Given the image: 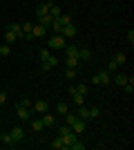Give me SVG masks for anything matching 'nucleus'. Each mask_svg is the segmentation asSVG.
I'll list each match as a JSON object with an SVG mask.
<instances>
[{"label":"nucleus","instance_id":"0eeeda50","mask_svg":"<svg viewBox=\"0 0 134 150\" xmlns=\"http://www.w3.org/2000/svg\"><path fill=\"white\" fill-rule=\"evenodd\" d=\"M32 110H36V112L45 114V112H49V103H47V101H36V103L32 105Z\"/></svg>","mask_w":134,"mask_h":150},{"label":"nucleus","instance_id":"a19ab883","mask_svg":"<svg viewBox=\"0 0 134 150\" xmlns=\"http://www.w3.org/2000/svg\"><path fill=\"white\" fill-rule=\"evenodd\" d=\"M128 43H130V45L134 43V31H132V29H130V34H128Z\"/></svg>","mask_w":134,"mask_h":150},{"label":"nucleus","instance_id":"4468645a","mask_svg":"<svg viewBox=\"0 0 134 150\" xmlns=\"http://www.w3.org/2000/svg\"><path fill=\"white\" fill-rule=\"evenodd\" d=\"M47 34V27L45 25H34V29H32V36L36 38V36H45Z\"/></svg>","mask_w":134,"mask_h":150},{"label":"nucleus","instance_id":"2eb2a0df","mask_svg":"<svg viewBox=\"0 0 134 150\" xmlns=\"http://www.w3.org/2000/svg\"><path fill=\"white\" fill-rule=\"evenodd\" d=\"M123 92H125V94H134V79H132V76L125 81V85H123Z\"/></svg>","mask_w":134,"mask_h":150},{"label":"nucleus","instance_id":"7ed1b4c3","mask_svg":"<svg viewBox=\"0 0 134 150\" xmlns=\"http://www.w3.org/2000/svg\"><path fill=\"white\" fill-rule=\"evenodd\" d=\"M60 36H63V38L76 36V25H74V23H67V25H63V29H60Z\"/></svg>","mask_w":134,"mask_h":150},{"label":"nucleus","instance_id":"f3484780","mask_svg":"<svg viewBox=\"0 0 134 150\" xmlns=\"http://www.w3.org/2000/svg\"><path fill=\"white\" fill-rule=\"evenodd\" d=\"M43 123H45V128H47V125H54V123H56V117L49 114V112H45L43 114Z\"/></svg>","mask_w":134,"mask_h":150},{"label":"nucleus","instance_id":"e433bc0d","mask_svg":"<svg viewBox=\"0 0 134 150\" xmlns=\"http://www.w3.org/2000/svg\"><path fill=\"white\" fill-rule=\"evenodd\" d=\"M58 20H60L63 25H67V23H72V16H67V13H60V16H58Z\"/></svg>","mask_w":134,"mask_h":150},{"label":"nucleus","instance_id":"bb28decb","mask_svg":"<svg viewBox=\"0 0 134 150\" xmlns=\"http://www.w3.org/2000/svg\"><path fill=\"white\" fill-rule=\"evenodd\" d=\"M32 128H34V130H36V132H40V130H43V128H45L43 119H36V121H32Z\"/></svg>","mask_w":134,"mask_h":150},{"label":"nucleus","instance_id":"9b49d317","mask_svg":"<svg viewBox=\"0 0 134 150\" xmlns=\"http://www.w3.org/2000/svg\"><path fill=\"white\" fill-rule=\"evenodd\" d=\"M49 0H45V2H38V7H36V16H45V13H49Z\"/></svg>","mask_w":134,"mask_h":150},{"label":"nucleus","instance_id":"20e7f679","mask_svg":"<svg viewBox=\"0 0 134 150\" xmlns=\"http://www.w3.org/2000/svg\"><path fill=\"white\" fill-rule=\"evenodd\" d=\"M56 65H58V58H56V56H49L47 61L40 63V69H43V72H49V69H54Z\"/></svg>","mask_w":134,"mask_h":150},{"label":"nucleus","instance_id":"79ce46f5","mask_svg":"<svg viewBox=\"0 0 134 150\" xmlns=\"http://www.w3.org/2000/svg\"><path fill=\"white\" fill-rule=\"evenodd\" d=\"M7 101V92H2V90H0V103H5Z\"/></svg>","mask_w":134,"mask_h":150},{"label":"nucleus","instance_id":"a211bd4d","mask_svg":"<svg viewBox=\"0 0 134 150\" xmlns=\"http://www.w3.org/2000/svg\"><path fill=\"white\" fill-rule=\"evenodd\" d=\"M89 58H92V52H89L87 47L78 50V61H89Z\"/></svg>","mask_w":134,"mask_h":150},{"label":"nucleus","instance_id":"72a5a7b5","mask_svg":"<svg viewBox=\"0 0 134 150\" xmlns=\"http://www.w3.org/2000/svg\"><path fill=\"white\" fill-rule=\"evenodd\" d=\"M65 112H69V105L60 101V103H58V114H65Z\"/></svg>","mask_w":134,"mask_h":150},{"label":"nucleus","instance_id":"6ab92c4d","mask_svg":"<svg viewBox=\"0 0 134 150\" xmlns=\"http://www.w3.org/2000/svg\"><path fill=\"white\" fill-rule=\"evenodd\" d=\"M128 79H130L128 74H116L114 83H116V85H119V88H123V85H125V81H128Z\"/></svg>","mask_w":134,"mask_h":150},{"label":"nucleus","instance_id":"f03ea898","mask_svg":"<svg viewBox=\"0 0 134 150\" xmlns=\"http://www.w3.org/2000/svg\"><path fill=\"white\" fill-rule=\"evenodd\" d=\"M49 50H65V45H67V40H65L60 34H56V36H51L49 38Z\"/></svg>","mask_w":134,"mask_h":150},{"label":"nucleus","instance_id":"412c9836","mask_svg":"<svg viewBox=\"0 0 134 150\" xmlns=\"http://www.w3.org/2000/svg\"><path fill=\"white\" fill-rule=\"evenodd\" d=\"M0 141H2L5 146H13V141H11V134H9V132H2V134H0Z\"/></svg>","mask_w":134,"mask_h":150},{"label":"nucleus","instance_id":"1a4fd4ad","mask_svg":"<svg viewBox=\"0 0 134 150\" xmlns=\"http://www.w3.org/2000/svg\"><path fill=\"white\" fill-rule=\"evenodd\" d=\"M20 27H22V38H25V40H32V29H34V23H22V25H20Z\"/></svg>","mask_w":134,"mask_h":150},{"label":"nucleus","instance_id":"ddd939ff","mask_svg":"<svg viewBox=\"0 0 134 150\" xmlns=\"http://www.w3.org/2000/svg\"><path fill=\"white\" fill-rule=\"evenodd\" d=\"M76 117L78 119H89V108H83V105H76Z\"/></svg>","mask_w":134,"mask_h":150},{"label":"nucleus","instance_id":"4be33fe9","mask_svg":"<svg viewBox=\"0 0 134 150\" xmlns=\"http://www.w3.org/2000/svg\"><path fill=\"white\" fill-rule=\"evenodd\" d=\"M38 18H40V25H45V27H49L51 23H54V18H51L49 13H45V16H38Z\"/></svg>","mask_w":134,"mask_h":150},{"label":"nucleus","instance_id":"f704fd0d","mask_svg":"<svg viewBox=\"0 0 134 150\" xmlns=\"http://www.w3.org/2000/svg\"><path fill=\"white\" fill-rule=\"evenodd\" d=\"M74 76H76V69H72V67H67V72H65V79H67V81H72V79H74Z\"/></svg>","mask_w":134,"mask_h":150},{"label":"nucleus","instance_id":"37998d69","mask_svg":"<svg viewBox=\"0 0 134 150\" xmlns=\"http://www.w3.org/2000/svg\"><path fill=\"white\" fill-rule=\"evenodd\" d=\"M38 2H45V0H38Z\"/></svg>","mask_w":134,"mask_h":150},{"label":"nucleus","instance_id":"cd10ccee","mask_svg":"<svg viewBox=\"0 0 134 150\" xmlns=\"http://www.w3.org/2000/svg\"><path fill=\"white\" fill-rule=\"evenodd\" d=\"M63 117H65V123H67V125H72L74 121H76V114H72V112H65Z\"/></svg>","mask_w":134,"mask_h":150},{"label":"nucleus","instance_id":"393cba45","mask_svg":"<svg viewBox=\"0 0 134 150\" xmlns=\"http://www.w3.org/2000/svg\"><path fill=\"white\" fill-rule=\"evenodd\" d=\"M67 67H72V69H76V65H78V56H67V63H65Z\"/></svg>","mask_w":134,"mask_h":150},{"label":"nucleus","instance_id":"2f4dec72","mask_svg":"<svg viewBox=\"0 0 134 150\" xmlns=\"http://www.w3.org/2000/svg\"><path fill=\"white\" fill-rule=\"evenodd\" d=\"M119 67H121V65H119L114 58H109V63H107V72H114V69H119Z\"/></svg>","mask_w":134,"mask_h":150},{"label":"nucleus","instance_id":"c9c22d12","mask_svg":"<svg viewBox=\"0 0 134 150\" xmlns=\"http://www.w3.org/2000/svg\"><path fill=\"white\" fill-rule=\"evenodd\" d=\"M69 150H85V144H81V141L76 139V141L72 144V148H69Z\"/></svg>","mask_w":134,"mask_h":150},{"label":"nucleus","instance_id":"4c0bfd02","mask_svg":"<svg viewBox=\"0 0 134 150\" xmlns=\"http://www.w3.org/2000/svg\"><path fill=\"white\" fill-rule=\"evenodd\" d=\"M98 114H101V110H98V108H89V119H96Z\"/></svg>","mask_w":134,"mask_h":150},{"label":"nucleus","instance_id":"f8f14e48","mask_svg":"<svg viewBox=\"0 0 134 150\" xmlns=\"http://www.w3.org/2000/svg\"><path fill=\"white\" fill-rule=\"evenodd\" d=\"M76 132H74V130H72V132H67V134H65V137H63V141H65V148H72V144H74V141H76Z\"/></svg>","mask_w":134,"mask_h":150},{"label":"nucleus","instance_id":"b1692460","mask_svg":"<svg viewBox=\"0 0 134 150\" xmlns=\"http://www.w3.org/2000/svg\"><path fill=\"white\" fill-rule=\"evenodd\" d=\"M9 29H11V31H13V34H16L18 38H22V27H20L18 23H13V25H9Z\"/></svg>","mask_w":134,"mask_h":150},{"label":"nucleus","instance_id":"aec40b11","mask_svg":"<svg viewBox=\"0 0 134 150\" xmlns=\"http://www.w3.org/2000/svg\"><path fill=\"white\" fill-rule=\"evenodd\" d=\"M51 148L54 150H60V148H65V141H63V137H56L54 141H51Z\"/></svg>","mask_w":134,"mask_h":150},{"label":"nucleus","instance_id":"39448f33","mask_svg":"<svg viewBox=\"0 0 134 150\" xmlns=\"http://www.w3.org/2000/svg\"><path fill=\"white\" fill-rule=\"evenodd\" d=\"M72 130L76 132V134H81V132H85V130H87V121H85V119H78V117H76V121L72 123Z\"/></svg>","mask_w":134,"mask_h":150},{"label":"nucleus","instance_id":"423d86ee","mask_svg":"<svg viewBox=\"0 0 134 150\" xmlns=\"http://www.w3.org/2000/svg\"><path fill=\"white\" fill-rule=\"evenodd\" d=\"M9 134H11V141H13V144H20V141L25 139V132H22V128H18V125H16V128H11V132H9Z\"/></svg>","mask_w":134,"mask_h":150},{"label":"nucleus","instance_id":"c756f323","mask_svg":"<svg viewBox=\"0 0 134 150\" xmlns=\"http://www.w3.org/2000/svg\"><path fill=\"white\" fill-rule=\"evenodd\" d=\"M0 54H2V56H9V54H11V47H9L7 43H2L0 45Z\"/></svg>","mask_w":134,"mask_h":150},{"label":"nucleus","instance_id":"dca6fc26","mask_svg":"<svg viewBox=\"0 0 134 150\" xmlns=\"http://www.w3.org/2000/svg\"><path fill=\"white\" fill-rule=\"evenodd\" d=\"M16 40H18V36H16L11 29H7V31H5V43H7V45H11V43H16Z\"/></svg>","mask_w":134,"mask_h":150},{"label":"nucleus","instance_id":"7c9ffc66","mask_svg":"<svg viewBox=\"0 0 134 150\" xmlns=\"http://www.w3.org/2000/svg\"><path fill=\"white\" fill-rule=\"evenodd\" d=\"M67 132H72V125H60L58 128V137H65Z\"/></svg>","mask_w":134,"mask_h":150},{"label":"nucleus","instance_id":"58836bf2","mask_svg":"<svg viewBox=\"0 0 134 150\" xmlns=\"http://www.w3.org/2000/svg\"><path fill=\"white\" fill-rule=\"evenodd\" d=\"M49 56H51V54H49V50H40V63H43V61H47Z\"/></svg>","mask_w":134,"mask_h":150},{"label":"nucleus","instance_id":"9d476101","mask_svg":"<svg viewBox=\"0 0 134 150\" xmlns=\"http://www.w3.org/2000/svg\"><path fill=\"white\" fill-rule=\"evenodd\" d=\"M69 92H72V101H74V105H85V96H83V94H78L74 88H69Z\"/></svg>","mask_w":134,"mask_h":150},{"label":"nucleus","instance_id":"c85d7f7f","mask_svg":"<svg viewBox=\"0 0 134 150\" xmlns=\"http://www.w3.org/2000/svg\"><path fill=\"white\" fill-rule=\"evenodd\" d=\"M112 58H114V61L119 63V65H125V61H128V56H125V54H114Z\"/></svg>","mask_w":134,"mask_h":150},{"label":"nucleus","instance_id":"473e14b6","mask_svg":"<svg viewBox=\"0 0 134 150\" xmlns=\"http://www.w3.org/2000/svg\"><path fill=\"white\" fill-rule=\"evenodd\" d=\"M74 90H76L78 94H83V96H87V92H89V88H87V85H76Z\"/></svg>","mask_w":134,"mask_h":150},{"label":"nucleus","instance_id":"a878e982","mask_svg":"<svg viewBox=\"0 0 134 150\" xmlns=\"http://www.w3.org/2000/svg\"><path fill=\"white\" fill-rule=\"evenodd\" d=\"M65 52H67V56H78V47L74 45H65Z\"/></svg>","mask_w":134,"mask_h":150},{"label":"nucleus","instance_id":"ea45409f","mask_svg":"<svg viewBox=\"0 0 134 150\" xmlns=\"http://www.w3.org/2000/svg\"><path fill=\"white\" fill-rule=\"evenodd\" d=\"M20 105H25V108H32L34 103H32L29 99H27V96H22V101H20Z\"/></svg>","mask_w":134,"mask_h":150},{"label":"nucleus","instance_id":"5701e85b","mask_svg":"<svg viewBox=\"0 0 134 150\" xmlns=\"http://www.w3.org/2000/svg\"><path fill=\"white\" fill-rule=\"evenodd\" d=\"M60 13H63V11H60V7H56V5H49V16H51V18H58Z\"/></svg>","mask_w":134,"mask_h":150},{"label":"nucleus","instance_id":"f257e3e1","mask_svg":"<svg viewBox=\"0 0 134 150\" xmlns=\"http://www.w3.org/2000/svg\"><path fill=\"white\" fill-rule=\"evenodd\" d=\"M92 83H94V85H103V88H109V85H112L109 72H107V69H101V72H96V74L92 76Z\"/></svg>","mask_w":134,"mask_h":150},{"label":"nucleus","instance_id":"6e6552de","mask_svg":"<svg viewBox=\"0 0 134 150\" xmlns=\"http://www.w3.org/2000/svg\"><path fill=\"white\" fill-rule=\"evenodd\" d=\"M16 114H18V119H20V121H29V117H32V114H29V108L20 105V103H18V110H16Z\"/></svg>","mask_w":134,"mask_h":150}]
</instances>
